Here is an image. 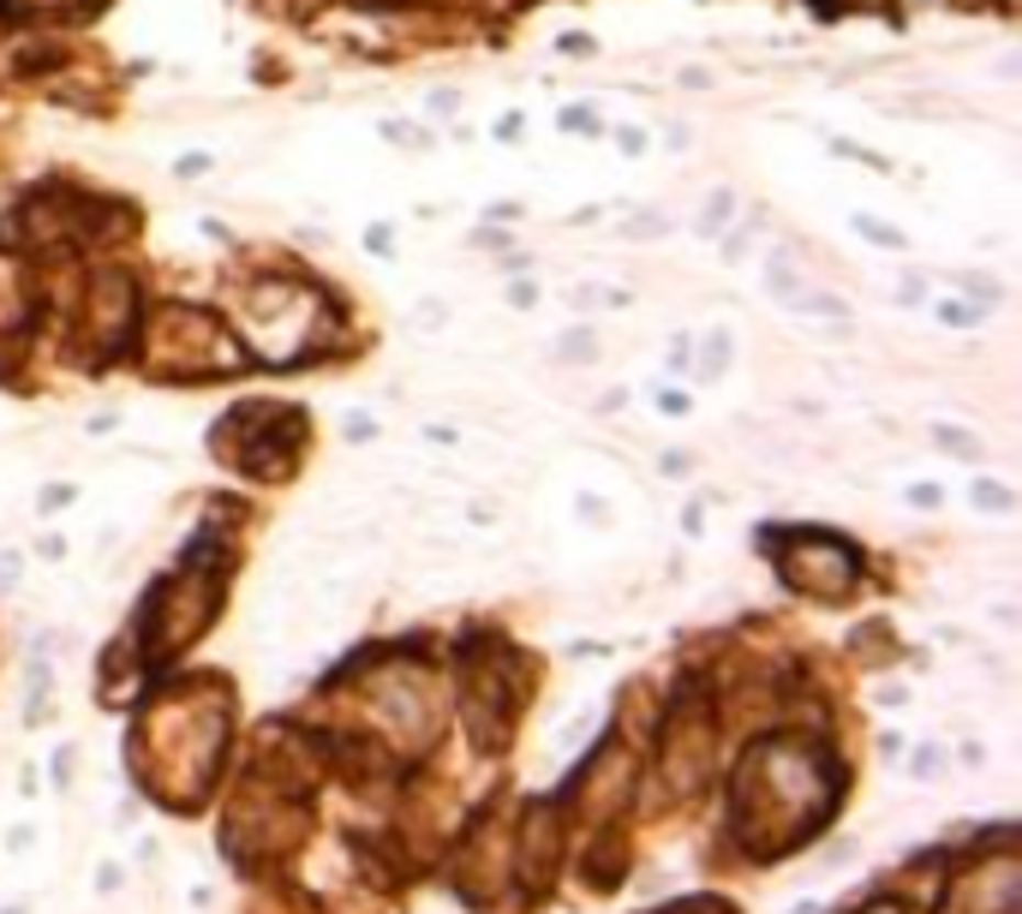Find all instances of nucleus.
<instances>
[{"label": "nucleus", "mask_w": 1022, "mask_h": 914, "mask_svg": "<svg viewBox=\"0 0 1022 914\" xmlns=\"http://www.w3.org/2000/svg\"><path fill=\"white\" fill-rule=\"evenodd\" d=\"M975 497H980V509H992V514H1011V490H1004V484H980Z\"/></svg>", "instance_id": "nucleus-1"}, {"label": "nucleus", "mask_w": 1022, "mask_h": 914, "mask_svg": "<svg viewBox=\"0 0 1022 914\" xmlns=\"http://www.w3.org/2000/svg\"><path fill=\"white\" fill-rule=\"evenodd\" d=\"M933 436H938V443H951V455H975V448H980L975 436H963V431H945V425H938Z\"/></svg>", "instance_id": "nucleus-2"}, {"label": "nucleus", "mask_w": 1022, "mask_h": 914, "mask_svg": "<svg viewBox=\"0 0 1022 914\" xmlns=\"http://www.w3.org/2000/svg\"><path fill=\"white\" fill-rule=\"evenodd\" d=\"M563 347H568V353H563V359H586V347H592V341H586V335H568V341H563Z\"/></svg>", "instance_id": "nucleus-3"}, {"label": "nucleus", "mask_w": 1022, "mask_h": 914, "mask_svg": "<svg viewBox=\"0 0 1022 914\" xmlns=\"http://www.w3.org/2000/svg\"><path fill=\"white\" fill-rule=\"evenodd\" d=\"M938 317H945V323H975V311H969V305H945Z\"/></svg>", "instance_id": "nucleus-4"}]
</instances>
